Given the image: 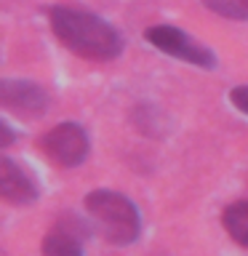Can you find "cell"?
Instances as JSON below:
<instances>
[{
	"label": "cell",
	"mask_w": 248,
	"mask_h": 256,
	"mask_svg": "<svg viewBox=\"0 0 248 256\" xmlns=\"http://www.w3.org/2000/svg\"><path fill=\"white\" fill-rule=\"evenodd\" d=\"M51 27L56 32V38L70 51L83 56V59L110 62V59H118L120 51H123L120 32L112 24L104 22L102 16L83 11V8L54 6L51 8Z\"/></svg>",
	"instance_id": "cell-1"
},
{
	"label": "cell",
	"mask_w": 248,
	"mask_h": 256,
	"mask_svg": "<svg viewBox=\"0 0 248 256\" xmlns=\"http://www.w3.org/2000/svg\"><path fill=\"white\" fill-rule=\"evenodd\" d=\"M86 211L102 238L112 246H131L142 235V214L134 200L115 190H94L86 195Z\"/></svg>",
	"instance_id": "cell-2"
},
{
	"label": "cell",
	"mask_w": 248,
	"mask_h": 256,
	"mask_svg": "<svg viewBox=\"0 0 248 256\" xmlns=\"http://www.w3.org/2000/svg\"><path fill=\"white\" fill-rule=\"evenodd\" d=\"M147 43H152L158 51H163L174 59H182L200 70H214L216 67V54L203 43H198L195 38H190L184 30L171 27V24H155V27L144 30Z\"/></svg>",
	"instance_id": "cell-3"
},
{
	"label": "cell",
	"mask_w": 248,
	"mask_h": 256,
	"mask_svg": "<svg viewBox=\"0 0 248 256\" xmlns=\"http://www.w3.org/2000/svg\"><path fill=\"white\" fill-rule=\"evenodd\" d=\"M40 150L59 168H78L80 163H86L88 152H91V142H88V134L80 123H59L48 134H43Z\"/></svg>",
	"instance_id": "cell-4"
},
{
	"label": "cell",
	"mask_w": 248,
	"mask_h": 256,
	"mask_svg": "<svg viewBox=\"0 0 248 256\" xmlns=\"http://www.w3.org/2000/svg\"><path fill=\"white\" fill-rule=\"evenodd\" d=\"M86 243H88V224L75 214H64L46 232L43 243H40V254L43 256H86Z\"/></svg>",
	"instance_id": "cell-5"
},
{
	"label": "cell",
	"mask_w": 248,
	"mask_h": 256,
	"mask_svg": "<svg viewBox=\"0 0 248 256\" xmlns=\"http://www.w3.org/2000/svg\"><path fill=\"white\" fill-rule=\"evenodd\" d=\"M0 104L16 115L40 118L46 115L51 99H48L46 88H40L32 80H3L0 83Z\"/></svg>",
	"instance_id": "cell-6"
},
{
	"label": "cell",
	"mask_w": 248,
	"mask_h": 256,
	"mask_svg": "<svg viewBox=\"0 0 248 256\" xmlns=\"http://www.w3.org/2000/svg\"><path fill=\"white\" fill-rule=\"evenodd\" d=\"M0 195L14 206H30L38 200V184L11 158L0 160Z\"/></svg>",
	"instance_id": "cell-7"
},
{
	"label": "cell",
	"mask_w": 248,
	"mask_h": 256,
	"mask_svg": "<svg viewBox=\"0 0 248 256\" xmlns=\"http://www.w3.org/2000/svg\"><path fill=\"white\" fill-rule=\"evenodd\" d=\"M222 224H224V230H227V235L235 240L238 246L248 248V200H238V203L224 208Z\"/></svg>",
	"instance_id": "cell-8"
},
{
	"label": "cell",
	"mask_w": 248,
	"mask_h": 256,
	"mask_svg": "<svg viewBox=\"0 0 248 256\" xmlns=\"http://www.w3.org/2000/svg\"><path fill=\"white\" fill-rule=\"evenodd\" d=\"M208 11L224 16V19L246 22L248 19V0H203Z\"/></svg>",
	"instance_id": "cell-9"
},
{
	"label": "cell",
	"mask_w": 248,
	"mask_h": 256,
	"mask_svg": "<svg viewBox=\"0 0 248 256\" xmlns=\"http://www.w3.org/2000/svg\"><path fill=\"white\" fill-rule=\"evenodd\" d=\"M230 102H232V107H235V110H240L243 115H248V86L232 88V91H230Z\"/></svg>",
	"instance_id": "cell-10"
},
{
	"label": "cell",
	"mask_w": 248,
	"mask_h": 256,
	"mask_svg": "<svg viewBox=\"0 0 248 256\" xmlns=\"http://www.w3.org/2000/svg\"><path fill=\"white\" fill-rule=\"evenodd\" d=\"M0 131H3V147H8V144L14 142V134H11V128H8L6 123H0Z\"/></svg>",
	"instance_id": "cell-11"
}]
</instances>
